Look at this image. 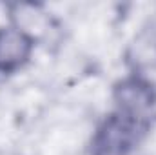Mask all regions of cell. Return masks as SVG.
<instances>
[{
	"instance_id": "obj_1",
	"label": "cell",
	"mask_w": 156,
	"mask_h": 155,
	"mask_svg": "<svg viewBox=\"0 0 156 155\" xmlns=\"http://www.w3.org/2000/svg\"><path fill=\"white\" fill-rule=\"evenodd\" d=\"M136 120L122 113L109 117L93 139V155H127L138 139Z\"/></svg>"
},
{
	"instance_id": "obj_2",
	"label": "cell",
	"mask_w": 156,
	"mask_h": 155,
	"mask_svg": "<svg viewBox=\"0 0 156 155\" xmlns=\"http://www.w3.org/2000/svg\"><path fill=\"white\" fill-rule=\"evenodd\" d=\"M115 100L122 115L138 120L154 104V91L142 78H125L115 88Z\"/></svg>"
},
{
	"instance_id": "obj_3",
	"label": "cell",
	"mask_w": 156,
	"mask_h": 155,
	"mask_svg": "<svg viewBox=\"0 0 156 155\" xmlns=\"http://www.w3.org/2000/svg\"><path fill=\"white\" fill-rule=\"evenodd\" d=\"M33 51V37L18 28L0 29V70L15 71L27 62Z\"/></svg>"
}]
</instances>
